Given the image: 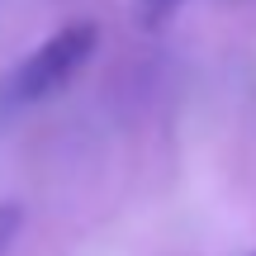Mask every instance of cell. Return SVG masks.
<instances>
[{
  "label": "cell",
  "instance_id": "2",
  "mask_svg": "<svg viewBox=\"0 0 256 256\" xmlns=\"http://www.w3.org/2000/svg\"><path fill=\"white\" fill-rule=\"evenodd\" d=\"M19 228H24V204H14V200H5V204H0V256H5L10 247H14V238H19Z\"/></svg>",
  "mask_w": 256,
  "mask_h": 256
},
{
  "label": "cell",
  "instance_id": "1",
  "mask_svg": "<svg viewBox=\"0 0 256 256\" xmlns=\"http://www.w3.org/2000/svg\"><path fill=\"white\" fill-rule=\"evenodd\" d=\"M95 48H100V24H90V19L62 24L48 43H38L34 52L14 66V76H10V100L14 104H38V100H48V95H57L66 81H76V72L95 57Z\"/></svg>",
  "mask_w": 256,
  "mask_h": 256
},
{
  "label": "cell",
  "instance_id": "3",
  "mask_svg": "<svg viewBox=\"0 0 256 256\" xmlns=\"http://www.w3.org/2000/svg\"><path fill=\"white\" fill-rule=\"evenodd\" d=\"M162 5H171V0H147V14H156Z\"/></svg>",
  "mask_w": 256,
  "mask_h": 256
}]
</instances>
